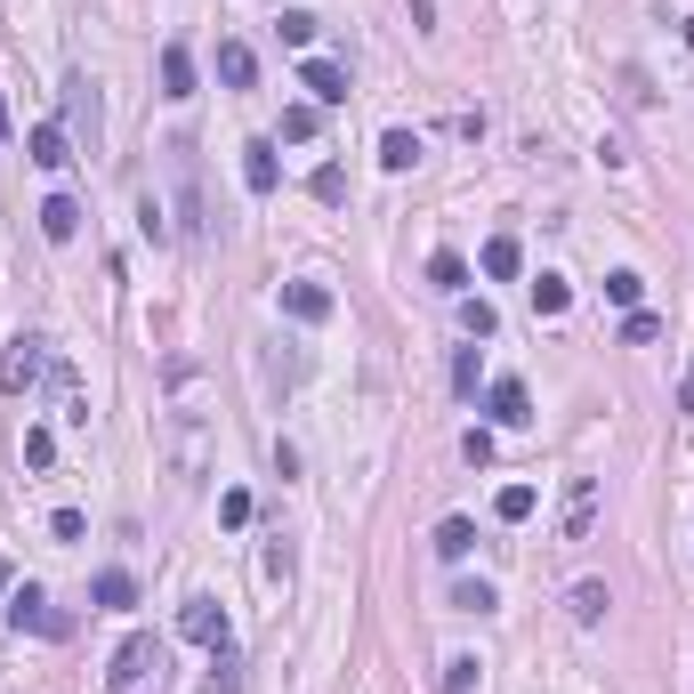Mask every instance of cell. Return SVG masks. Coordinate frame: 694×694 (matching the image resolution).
<instances>
[{
    "label": "cell",
    "instance_id": "obj_1",
    "mask_svg": "<svg viewBox=\"0 0 694 694\" xmlns=\"http://www.w3.org/2000/svg\"><path fill=\"white\" fill-rule=\"evenodd\" d=\"M170 178H178V235H187V242H211V202H202V161H194V146H187V137L170 146Z\"/></svg>",
    "mask_w": 694,
    "mask_h": 694
},
{
    "label": "cell",
    "instance_id": "obj_2",
    "mask_svg": "<svg viewBox=\"0 0 694 694\" xmlns=\"http://www.w3.org/2000/svg\"><path fill=\"white\" fill-rule=\"evenodd\" d=\"M40 372H49V339L16 332V339H9V356H0V387H9V396H33Z\"/></svg>",
    "mask_w": 694,
    "mask_h": 694
},
{
    "label": "cell",
    "instance_id": "obj_3",
    "mask_svg": "<svg viewBox=\"0 0 694 694\" xmlns=\"http://www.w3.org/2000/svg\"><path fill=\"white\" fill-rule=\"evenodd\" d=\"M146 670H161V638H146V630H130V638L113 646V662H106V686L113 694H130Z\"/></svg>",
    "mask_w": 694,
    "mask_h": 694
},
{
    "label": "cell",
    "instance_id": "obj_4",
    "mask_svg": "<svg viewBox=\"0 0 694 694\" xmlns=\"http://www.w3.org/2000/svg\"><path fill=\"white\" fill-rule=\"evenodd\" d=\"M9 630H33V638H65V614L49 606V589L25 582V589H9Z\"/></svg>",
    "mask_w": 694,
    "mask_h": 694
},
{
    "label": "cell",
    "instance_id": "obj_5",
    "mask_svg": "<svg viewBox=\"0 0 694 694\" xmlns=\"http://www.w3.org/2000/svg\"><path fill=\"white\" fill-rule=\"evenodd\" d=\"M65 130H73V146L81 154H97V130H106V121H97V81H65Z\"/></svg>",
    "mask_w": 694,
    "mask_h": 694
},
{
    "label": "cell",
    "instance_id": "obj_6",
    "mask_svg": "<svg viewBox=\"0 0 694 694\" xmlns=\"http://www.w3.org/2000/svg\"><path fill=\"white\" fill-rule=\"evenodd\" d=\"M25 154L40 161V170H65L81 146H73V130H65V121H33V130H25Z\"/></svg>",
    "mask_w": 694,
    "mask_h": 694
},
{
    "label": "cell",
    "instance_id": "obj_7",
    "mask_svg": "<svg viewBox=\"0 0 694 694\" xmlns=\"http://www.w3.org/2000/svg\"><path fill=\"white\" fill-rule=\"evenodd\" d=\"M589 525H598V477H574V484H565L558 534H565V541H589Z\"/></svg>",
    "mask_w": 694,
    "mask_h": 694
},
{
    "label": "cell",
    "instance_id": "obj_8",
    "mask_svg": "<svg viewBox=\"0 0 694 694\" xmlns=\"http://www.w3.org/2000/svg\"><path fill=\"white\" fill-rule=\"evenodd\" d=\"M178 630H187L194 646H227V606L218 598H187L178 606Z\"/></svg>",
    "mask_w": 694,
    "mask_h": 694
},
{
    "label": "cell",
    "instance_id": "obj_9",
    "mask_svg": "<svg viewBox=\"0 0 694 694\" xmlns=\"http://www.w3.org/2000/svg\"><path fill=\"white\" fill-rule=\"evenodd\" d=\"M484 420H493V428H525V420H534L525 380H493V387H484Z\"/></svg>",
    "mask_w": 694,
    "mask_h": 694
},
{
    "label": "cell",
    "instance_id": "obj_10",
    "mask_svg": "<svg viewBox=\"0 0 694 694\" xmlns=\"http://www.w3.org/2000/svg\"><path fill=\"white\" fill-rule=\"evenodd\" d=\"M299 89H308L315 106H347V65H332V57H308V65H299Z\"/></svg>",
    "mask_w": 694,
    "mask_h": 694
},
{
    "label": "cell",
    "instance_id": "obj_11",
    "mask_svg": "<svg viewBox=\"0 0 694 694\" xmlns=\"http://www.w3.org/2000/svg\"><path fill=\"white\" fill-rule=\"evenodd\" d=\"M242 187H251V194H275V187H283V161H275L267 137H259V146H242Z\"/></svg>",
    "mask_w": 694,
    "mask_h": 694
},
{
    "label": "cell",
    "instance_id": "obj_12",
    "mask_svg": "<svg viewBox=\"0 0 694 694\" xmlns=\"http://www.w3.org/2000/svg\"><path fill=\"white\" fill-rule=\"evenodd\" d=\"M283 315L291 323H323L332 315V291H323V283H283Z\"/></svg>",
    "mask_w": 694,
    "mask_h": 694
},
{
    "label": "cell",
    "instance_id": "obj_13",
    "mask_svg": "<svg viewBox=\"0 0 694 694\" xmlns=\"http://www.w3.org/2000/svg\"><path fill=\"white\" fill-rule=\"evenodd\" d=\"M606 606H614V589H606V582H574V589H565V614H574L582 630H598Z\"/></svg>",
    "mask_w": 694,
    "mask_h": 694
},
{
    "label": "cell",
    "instance_id": "obj_14",
    "mask_svg": "<svg viewBox=\"0 0 694 694\" xmlns=\"http://www.w3.org/2000/svg\"><path fill=\"white\" fill-rule=\"evenodd\" d=\"M89 606H106V614H130V606H137V582L121 574V565H106V574L89 582Z\"/></svg>",
    "mask_w": 694,
    "mask_h": 694
},
{
    "label": "cell",
    "instance_id": "obj_15",
    "mask_svg": "<svg viewBox=\"0 0 694 694\" xmlns=\"http://www.w3.org/2000/svg\"><path fill=\"white\" fill-rule=\"evenodd\" d=\"M40 235H49V242H73L81 235V202L73 194H49V202H40Z\"/></svg>",
    "mask_w": 694,
    "mask_h": 694
},
{
    "label": "cell",
    "instance_id": "obj_16",
    "mask_svg": "<svg viewBox=\"0 0 694 694\" xmlns=\"http://www.w3.org/2000/svg\"><path fill=\"white\" fill-rule=\"evenodd\" d=\"M218 81H227V89H251V81H259V57L242 49V40H218Z\"/></svg>",
    "mask_w": 694,
    "mask_h": 694
},
{
    "label": "cell",
    "instance_id": "obj_17",
    "mask_svg": "<svg viewBox=\"0 0 694 694\" xmlns=\"http://www.w3.org/2000/svg\"><path fill=\"white\" fill-rule=\"evenodd\" d=\"M565 308H574V283H565V275H534V315L558 323Z\"/></svg>",
    "mask_w": 694,
    "mask_h": 694
},
{
    "label": "cell",
    "instance_id": "obj_18",
    "mask_svg": "<svg viewBox=\"0 0 694 694\" xmlns=\"http://www.w3.org/2000/svg\"><path fill=\"white\" fill-rule=\"evenodd\" d=\"M428 283H436L444 299H468V259L460 251H436V259H428Z\"/></svg>",
    "mask_w": 694,
    "mask_h": 694
},
{
    "label": "cell",
    "instance_id": "obj_19",
    "mask_svg": "<svg viewBox=\"0 0 694 694\" xmlns=\"http://www.w3.org/2000/svg\"><path fill=\"white\" fill-rule=\"evenodd\" d=\"M161 97H194V57L178 49V40L161 49Z\"/></svg>",
    "mask_w": 694,
    "mask_h": 694
},
{
    "label": "cell",
    "instance_id": "obj_20",
    "mask_svg": "<svg viewBox=\"0 0 694 694\" xmlns=\"http://www.w3.org/2000/svg\"><path fill=\"white\" fill-rule=\"evenodd\" d=\"M477 267H484V275H493V283H508V275H517V267H525V251H517V235H493V242H484V259H477Z\"/></svg>",
    "mask_w": 694,
    "mask_h": 694
},
{
    "label": "cell",
    "instance_id": "obj_21",
    "mask_svg": "<svg viewBox=\"0 0 694 694\" xmlns=\"http://www.w3.org/2000/svg\"><path fill=\"white\" fill-rule=\"evenodd\" d=\"M534 508H541V493H534V484H501V493H493V517H501V525H525Z\"/></svg>",
    "mask_w": 694,
    "mask_h": 694
},
{
    "label": "cell",
    "instance_id": "obj_22",
    "mask_svg": "<svg viewBox=\"0 0 694 694\" xmlns=\"http://www.w3.org/2000/svg\"><path fill=\"white\" fill-rule=\"evenodd\" d=\"M468 549H477V525H468V517H444V525H436V558H444V565H460Z\"/></svg>",
    "mask_w": 694,
    "mask_h": 694
},
{
    "label": "cell",
    "instance_id": "obj_23",
    "mask_svg": "<svg viewBox=\"0 0 694 694\" xmlns=\"http://www.w3.org/2000/svg\"><path fill=\"white\" fill-rule=\"evenodd\" d=\"M420 161V137L412 130H380V170H412Z\"/></svg>",
    "mask_w": 694,
    "mask_h": 694
},
{
    "label": "cell",
    "instance_id": "obj_24",
    "mask_svg": "<svg viewBox=\"0 0 694 694\" xmlns=\"http://www.w3.org/2000/svg\"><path fill=\"white\" fill-rule=\"evenodd\" d=\"M202 694H242V662L227 655V646H211V679H202Z\"/></svg>",
    "mask_w": 694,
    "mask_h": 694
},
{
    "label": "cell",
    "instance_id": "obj_25",
    "mask_svg": "<svg viewBox=\"0 0 694 694\" xmlns=\"http://www.w3.org/2000/svg\"><path fill=\"white\" fill-rule=\"evenodd\" d=\"M444 694H484V662L477 655H453V662H444Z\"/></svg>",
    "mask_w": 694,
    "mask_h": 694
},
{
    "label": "cell",
    "instance_id": "obj_26",
    "mask_svg": "<svg viewBox=\"0 0 694 694\" xmlns=\"http://www.w3.org/2000/svg\"><path fill=\"white\" fill-rule=\"evenodd\" d=\"M323 130V106L308 97V106H283V137H291V146H308V137Z\"/></svg>",
    "mask_w": 694,
    "mask_h": 694
},
{
    "label": "cell",
    "instance_id": "obj_27",
    "mask_svg": "<svg viewBox=\"0 0 694 694\" xmlns=\"http://www.w3.org/2000/svg\"><path fill=\"white\" fill-rule=\"evenodd\" d=\"M477 387H484V363H477V339H468L460 356H453V396H468V404H477Z\"/></svg>",
    "mask_w": 694,
    "mask_h": 694
},
{
    "label": "cell",
    "instance_id": "obj_28",
    "mask_svg": "<svg viewBox=\"0 0 694 694\" xmlns=\"http://www.w3.org/2000/svg\"><path fill=\"white\" fill-rule=\"evenodd\" d=\"M606 299H614V308L630 315V308L646 299V275H638V267H614V275H606Z\"/></svg>",
    "mask_w": 694,
    "mask_h": 694
},
{
    "label": "cell",
    "instance_id": "obj_29",
    "mask_svg": "<svg viewBox=\"0 0 694 694\" xmlns=\"http://www.w3.org/2000/svg\"><path fill=\"white\" fill-rule=\"evenodd\" d=\"M460 332H468V339H493V332H501L493 299H460Z\"/></svg>",
    "mask_w": 694,
    "mask_h": 694
},
{
    "label": "cell",
    "instance_id": "obj_30",
    "mask_svg": "<svg viewBox=\"0 0 694 694\" xmlns=\"http://www.w3.org/2000/svg\"><path fill=\"white\" fill-rule=\"evenodd\" d=\"M25 468H57V428H25Z\"/></svg>",
    "mask_w": 694,
    "mask_h": 694
},
{
    "label": "cell",
    "instance_id": "obj_31",
    "mask_svg": "<svg viewBox=\"0 0 694 694\" xmlns=\"http://www.w3.org/2000/svg\"><path fill=\"white\" fill-rule=\"evenodd\" d=\"M308 194L315 202H347V170H339V161H323V170L308 178Z\"/></svg>",
    "mask_w": 694,
    "mask_h": 694
},
{
    "label": "cell",
    "instance_id": "obj_32",
    "mask_svg": "<svg viewBox=\"0 0 694 694\" xmlns=\"http://www.w3.org/2000/svg\"><path fill=\"white\" fill-rule=\"evenodd\" d=\"M275 33H283V49H308V40H315V16H308V9H283Z\"/></svg>",
    "mask_w": 694,
    "mask_h": 694
},
{
    "label": "cell",
    "instance_id": "obj_33",
    "mask_svg": "<svg viewBox=\"0 0 694 694\" xmlns=\"http://www.w3.org/2000/svg\"><path fill=\"white\" fill-rule=\"evenodd\" d=\"M453 606H460V614H493L501 598H493V582H460V589H453Z\"/></svg>",
    "mask_w": 694,
    "mask_h": 694
},
{
    "label": "cell",
    "instance_id": "obj_34",
    "mask_svg": "<svg viewBox=\"0 0 694 694\" xmlns=\"http://www.w3.org/2000/svg\"><path fill=\"white\" fill-rule=\"evenodd\" d=\"M218 525H251V493H242V484L218 493Z\"/></svg>",
    "mask_w": 694,
    "mask_h": 694
},
{
    "label": "cell",
    "instance_id": "obj_35",
    "mask_svg": "<svg viewBox=\"0 0 694 694\" xmlns=\"http://www.w3.org/2000/svg\"><path fill=\"white\" fill-rule=\"evenodd\" d=\"M622 339H630V347H646V339H662V323L646 315V308H630V315H622Z\"/></svg>",
    "mask_w": 694,
    "mask_h": 694
},
{
    "label": "cell",
    "instance_id": "obj_36",
    "mask_svg": "<svg viewBox=\"0 0 694 694\" xmlns=\"http://www.w3.org/2000/svg\"><path fill=\"white\" fill-rule=\"evenodd\" d=\"M460 453L477 460V468H493V428H468V436H460Z\"/></svg>",
    "mask_w": 694,
    "mask_h": 694
},
{
    "label": "cell",
    "instance_id": "obj_37",
    "mask_svg": "<svg viewBox=\"0 0 694 694\" xmlns=\"http://www.w3.org/2000/svg\"><path fill=\"white\" fill-rule=\"evenodd\" d=\"M49 534H57V541H81V534H89V517H81V508H57Z\"/></svg>",
    "mask_w": 694,
    "mask_h": 694
},
{
    "label": "cell",
    "instance_id": "obj_38",
    "mask_svg": "<svg viewBox=\"0 0 694 694\" xmlns=\"http://www.w3.org/2000/svg\"><path fill=\"white\" fill-rule=\"evenodd\" d=\"M412 9V25H436V0H404Z\"/></svg>",
    "mask_w": 694,
    "mask_h": 694
},
{
    "label": "cell",
    "instance_id": "obj_39",
    "mask_svg": "<svg viewBox=\"0 0 694 694\" xmlns=\"http://www.w3.org/2000/svg\"><path fill=\"white\" fill-rule=\"evenodd\" d=\"M679 404H686V412H694V372H686V387H679Z\"/></svg>",
    "mask_w": 694,
    "mask_h": 694
},
{
    "label": "cell",
    "instance_id": "obj_40",
    "mask_svg": "<svg viewBox=\"0 0 694 694\" xmlns=\"http://www.w3.org/2000/svg\"><path fill=\"white\" fill-rule=\"evenodd\" d=\"M9 130H16V121H9V97H0V137H9Z\"/></svg>",
    "mask_w": 694,
    "mask_h": 694
},
{
    "label": "cell",
    "instance_id": "obj_41",
    "mask_svg": "<svg viewBox=\"0 0 694 694\" xmlns=\"http://www.w3.org/2000/svg\"><path fill=\"white\" fill-rule=\"evenodd\" d=\"M686 49H694V16H686Z\"/></svg>",
    "mask_w": 694,
    "mask_h": 694
}]
</instances>
